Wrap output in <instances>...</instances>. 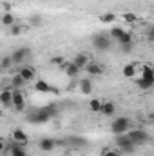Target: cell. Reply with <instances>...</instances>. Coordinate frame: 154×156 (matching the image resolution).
Returning a JSON list of instances; mask_svg holds the SVG:
<instances>
[{
    "label": "cell",
    "instance_id": "6da1fadb",
    "mask_svg": "<svg viewBox=\"0 0 154 156\" xmlns=\"http://www.w3.org/2000/svg\"><path fill=\"white\" fill-rule=\"evenodd\" d=\"M125 134L129 136V140H131L136 147H138V145H143V144H147V142L151 140L149 133H147V131H143V129H129Z\"/></svg>",
    "mask_w": 154,
    "mask_h": 156
},
{
    "label": "cell",
    "instance_id": "7a4b0ae2",
    "mask_svg": "<svg viewBox=\"0 0 154 156\" xmlns=\"http://www.w3.org/2000/svg\"><path fill=\"white\" fill-rule=\"evenodd\" d=\"M129 129H131V120H129L127 116L116 118L114 122L111 123V131H113V134H116V136H120V134H125Z\"/></svg>",
    "mask_w": 154,
    "mask_h": 156
},
{
    "label": "cell",
    "instance_id": "3957f363",
    "mask_svg": "<svg viewBox=\"0 0 154 156\" xmlns=\"http://www.w3.org/2000/svg\"><path fill=\"white\" fill-rule=\"evenodd\" d=\"M116 147H118V151H121L123 154H132V153L136 151V145L129 140L127 134H120V136L116 138Z\"/></svg>",
    "mask_w": 154,
    "mask_h": 156
},
{
    "label": "cell",
    "instance_id": "277c9868",
    "mask_svg": "<svg viewBox=\"0 0 154 156\" xmlns=\"http://www.w3.org/2000/svg\"><path fill=\"white\" fill-rule=\"evenodd\" d=\"M51 120V116L44 111V107H38V109H33L29 115H27V122L29 123H38V125H44Z\"/></svg>",
    "mask_w": 154,
    "mask_h": 156
},
{
    "label": "cell",
    "instance_id": "5b68a950",
    "mask_svg": "<svg viewBox=\"0 0 154 156\" xmlns=\"http://www.w3.org/2000/svg\"><path fill=\"white\" fill-rule=\"evenodd\" d=\"M93 45H94V49L96 51H107L109 47H111V38H109V35L107 33H100V35H94V38H93Z\"/></svg>",
    "mask_w": 154,
    "mask_h": 156
},
{
    "label": "cell",
    "instance_id": "8992f818",
    "mask_svg": "<svg viewBox=\"0 0 154 156\" xmlns=\"http://www.w3.org/2000/svg\"><path fill=\"white\" fill-rule=\"evenodd\" d=\"M13 89V87H11ZM11 107L15 109V111H24L26 109V98H24V93H22V89H13V104H11Z\"/></svg>",
    "mask_w": 154,
    "mask_h": 156
},
{
    "label": "cell",
    "instance_id": "52a82bcc",
    "mask_svg": "<svg viewBox=\"0 0 154 156\" xmlns=\"http://www.w3.org/2000/svg\"><path fill=\"white\" fill-rule=\"evenodd\" d=\"M11 136H13V144L22 145V147H26V145H27V142H29V136L26 134V131H24V129H15Z\"/></svg>",
    "mask_w": 154,
    "mask_h": 156
},
{
    "label": "cell",
    "instance_id": "ba28073f",
    "mask_svg": "<svg viewBox=\"0 0 154 156\" xmlns=\"http://www.w3.org/2000/svg\"><path fill=\"white\" fill-rule=\"evenodd\" d=\"M0 104L4 107H11V104H13V89L11 87H4L0 91Z\"/></svg>",
    "mask_w": 154,
    "mask_h": 156
},
{
    "label": "cell",
    "instance_id": "9c48e42d",
    "mask_svg": "<svg viewBox=\"0 0 154 156\" xmlns=\"http://www.w3.org/2000/svg\"><path fill=\"white\" fill-rule=\"evenodd\" d=\"M27 56H29V49H27V47H18V49H15V53L11 55L13 64H22Z\"/></svg>",
    "mask_w": 154,
    "mask_h": 156
},
{
    "label": "cell",
    "instance_id": "30bf717a",
    "mask_svg": "<svg viewBox=\"0 0 154 156\" xmlns=\"http://www.w3.org/2000/svg\"><path fill=\"white\" fill-rule=\"evenodd\" d=\"M83 69L87 71L89 76H102V75H103V67H102L98 62H89Z\"/></svg>",
    "mask_w": 154,
    "mask_h": 156
},
{
    "label": "cell",
    "instance_id": "8fae6325",
    "mask_svg": "<svg viewBox=\"0 0 154 156\" xmlns=\"http://www.w3.org/2000/svg\"><path fill=\"white\" fill-rule=\"evenodd\" d=\"M78 89L82 94H91L93 93V82L91 78H80L78 80Z\"/></svg>",
    "mask_w": 154,
    "mask_h": 156
},
{
    "label": "cell",
    "instance_id": "7c38bea8",
    "mask_svg": "<svg viewBox=\"0 0 154 156\" xmlns=\"http://www.w3.org/2000/svg\"><path fill=\"white\" fill-rule=\"evenodd\" d=\"M35 89H37L38 93H53V94H56V93H58V89H56V87H53V85H49L45 80H38V82L35 83Z\"/></svg>",
    "mask_w": 154,
    "mask_h": 156
},
{
    "label": "cell",
    "instance_id": "4fadbf2b",
    "mask_svg": "<svg viewBox=\"0 0 154 156\" xmlns=\"http://www.w3.org/2000/svg\"><path fill=\"white\" fill-rule=\"evenodd\" d=\"M140 78L154 85V69L149 66V64H143V66H142V76Z\"/></svg>",
    "mask_w": 154,
    "mask_h": 156
},
{
    "label": "cell",
    "instance_id": "5bb4252c",
    "mask_svg": "<svg viewBox=\"0 0 154 156\" xmlns=\"http://www.w3.org/2000/svg\"><path fill=\"white\" fill-rule=\"evenodd\" d=\"M71 62H73V64L76 66L80 71H82V69H83V67H85V66H87V64H89L91 60H89V56H87L85 53H78V55L75 56V58H73V60H71Z\"/></svg>",
    "mask_w": 154,
    "mask_h": 156
},
{
    "label": "cell",
    "instance_id": "9a60e30c",
    "mask_svg": "<svg viewBox=\"0 0 154 156\" xmlns=\"http://www.w3.org/2000/svg\"><path fill=\"white\" fill-rule=\"evenodd\" d=\"M18 75L24 78V82H31V80H35V69L29 66H22L18 69Z\"/></svg>",
    "mask_w": 154,
    "mask_h": 156
},
{
    "label": "cell",
    "instance_id": "2e32d148",
    "mask_svg": "<svg viewBox=\"0 0 154 156\" xmlns=\"http://www.w3.org/2000/svg\"><path fill=\"white\" fill-rule=\"evenodd\" d=\"M62 67H64V71L67 73V76L69 78H78V75H80V69H78L73 62H64Z\"/></svg>",
    "mask_w": 154,
    "mask_h": 156
},
{
    "label": "cell",
    "instance_id": "e0dca14e",
    "mask_svg": "<svg viewBox=\"0 0 154 156\" xmlns=\"http://www.w3.org/2000/svg\"><path fill=\"white\" fill-rule=\"evenodd\" d=\"M7 151H9V154H11V156H27L26 147H22V145H16V144H11V145H7Z\"/></svg>",
    "mask_w": 154,
    "mask_h": 156
},
{
    "label": "cell",
    "instance_id": "ac0fdd59",
    "mask_svg": "<svg viewBox=\"0 0 154 156\" xmlns=\"http://www.w3.org/2000/svg\"><path fill=\"white\" fill-rule=\"evenodd\" d=\"M54 145H56V142H54L53 138H44V140H40V151H44V153H51V151L54 149Z\"/></svg>",
    "mask_w": 154,
    "mask_h": 156
},
{
    "label": "cell",
    "instance_id": "d6986e66",
    "mask_svg": "<svg viewBox=\"0 0 154 156\" xmlns=\"http://www.w3.org/2000/svg\"><path fill=\"white\" fill-rule=\"evenodd\" d=\"M116 111V105L113 102H102V109H100V113L103 115V116H113Z\"/></svg>",
    "mask_w": 154,
    "mask_h": 156
},
{
    "label": "cell",
    "instance_id": "ffe728a7",
    "mask_svg": "<svg viewBox=\"0 0 154 156\" xmlns=\"http://www.w3.org/2000/svg\"><path fill=\"white\" fill-rule=\"evenodd\" d=\"M138 73V67H136V62H131L123 67V76L125 78H134Z\"/></svg>",
    "mask_w": 154,
    "mask_h": 156
},
{
    "label": "cell",
    "instance_id": "44dd1931",
    "mask_svg": "<svg viewBox=\"0 0 154 156\" xmlns=\"http://www.w3.org/2000/svg\"><path fill=\"white\" fill-rule=\"evenodd\" d=\"M13 66H15V64H13L11 55L2 56V60H0V71H5V69H9V67H13Z\"/></svg>",
    "mask_w": 154,
    "mask_h": 156
},
{
    "label": "cell",
    "instance_id": "7402d4cb",
    "mask_svg": "<svg viewBox=\"0 0 154 156\" xmlns=\"http://www.w3.org/2000/svg\"><path fill=\"white\" fill-rule=\"evenodd\" d=\"M0 22H2V26L11 27V26L15 24V16H13V13H4V15H2V18H0Z\"/></svg>",
    "mask_w": 154,
    "mask_h": 156
},
{
    "label": "cell",
    "instance_id": "603a6c76",
    "mask_svg": "<svg viewBox=\"0 0 154 156\" xmlns=\"http://www.w3.org/2000/svg\"><path fill=\"white\" fill-rule=\"evenodd\" d=\"M11 83H13V89H22V87L26 85L24 78L20 76L18 73H16V75H13V78H11Z\"/></svg>",
    "mask_w": 154,
    "mask_h": 156
},
{
    "label": "cell",
    "instance_id": "cb8c5ba5",
    "mask_svg": "<svg viewBox=\"0 0 154 156\" xmlns=\"http://www.w3.org/2000/svg\"><path fill=\"white\" fill-rule=\"evenodd\" d=\"M114 20H116L114 13H103V15H100V22L102 24H113Z\"/></svg>",
    "mask_w": 154,
    "mask_h": 156
},
{
    "label": "cell",
    "instance_id": "d4e9b609",
    "mask_svg": "<svg viewBox=\"0 0 154 156\" xmlns=\"http://www.w3.org/2000/svg\"><path fill=\"white\" fill-rule=\"evenodd\" d=\"M89 109H91L93 113H100V109H102V100L93 98V100L89 102Z\"/></svg>",
    "mask_w": 154,
    "mask_h": 156
},
{
    "label": "cell",
    "instance_id": "484cf974",
    "mask_svg": "<svg viewBox=\"0 0 154 156\" xmlns=\"http://www.w3.org/2000/svg\"><path fill=\"white\" fill-rule=\"evenodd\" d=\"M123 33H125V29H121V27H113V29H111V33H109V35H111L109 38H111V40H120Z\"/></svg>",
    "mask_w": 154,
    "mask_h": 156
},
{
    "label": "cell",
    "instance_id": "4316f807",
    "mask_svg": "<svg viewBox=\"0 0 154 156\" xmlns=\"http://www.w3.org/2000/svg\"><path fill=\"white\" fill-rule=\"evenodd\" d=\"M123 20H125L127 24H134V22L138 20V16H136L134 13H131V11H127V13H123Z\"/></svg>",
    "mask_w": 154,
    "mask_h": 156
},
{
    "label": "cell",
    "instance_id": "83f0119b",
    "mask_svg": "<svg viewBox=\"0 0 154 156\" xmlns=\"http://www.w3.org/2000/svg\"><path fill=\"white\" fill-rule=\"evenodd\" d=\"M22 31H24V27H22V26H18V24H13V26L9 27V35H13V37H18Z\"/></svg>",
    "mask_w": 154,
    "mask_h": 156
},
{
    "label": "cell",
    "instance_id": "f1b7e54d",
    "mask_svg": "<svg viewBox=\"0 0 154 156\" xmlns=\"http://www.w3.org/2000/svg\"><path fill=\"white\" fill-rule=\"evenodd\" d=\"M44 111L49 115V116H56V113H58V109H56V105H53V104H49V105H44Z\"/></svg>",
    "mask_w": 154,
    "mask_h": 156
},
{
    "label": "cell",
    "instance_id": "f546056e",
    "mask_svg": "<svg viewBox=\"0 0 154 156\" xmlns=\"http://www.w3.org/2000/svg\"><path fill=\"white\" fill-rule=\"evenodd\" d=\"M120 44H129V42H132V35L129 33V31H125L123 35H121V38L118 40Z\"/></svg>",
    "mask_w": 154,
    "mask_h": 156
},
{
    "label": "cell",
    "instance_id": "4dcf8cb0",
    "mask_svg": "<svg viewBox=\"0 0 154 156\" xmlns=\"http://www.w3.org/2000/svg\"><path fill=\"white\" fill-rule=\"evenodd\" d=\"M102 156H120V151H114V149L105 147V149L102 151Z\"/></svg>",
    "mask_w": 154,
    "mask_h": 156
},
{
    "label": "cell",
    "instance_id": "1f68e13d",
    "mask_svg": "<svg viewBox=\"0 0 154 156\" xmlns=\"http://www.w3.org/2000/svg\"><path fill=\"white\" fill-rule=\"evenodd\" d=\"M29 24H31V26H40V24H42V18H40L38 15H33V16L29 18Z\"/></svg>",
    "mask_w": 154,
    "mask_h": 156
},
{
    "label": "cell",
    "instance_id": "d6a6232c",
    "mask_svg": "<svg viewBox=\"0 0 154 156\" xmlns=\"http://www.w3.org/2000/svg\"><path fill=\"white\" fill-rule=\"evenodd\" d=\"M69 142H71V144H75V145H85V144H87V142H85L83 138H75V136H73V138H71Z\"/></svg>",
    "mask_w": 154,
    "mask_h": 156
},
{
    "label": "cell",
    "instance_id": "836d02e7",
    "mask_svg": "<svg viewBox=\"0 0 154 156\" xmlns=\"http://www.w3.org/2000/svg\"><path fill=\"white\" fill-rule=\"evenodd\" d=\"M121 45V51L123 53H131L132 51V42H129V44H120Z\"/></svg>",
    "mask_w": 154,
    "mask_h": 156
},
{
    "label": "cell",
    "instance_id": "e575fe53",
    "mask_svg": "<svg viewBox=\"0 0 154 156\" xmlns=\"http://www.w3.org/2000/svg\"><path fill=\"white\" fill-rule=\"evenodd\" d=\"M4 153H7V144L4 140H0V154H4Z\"/></svg>",
    "mask_w": 154,
    "mask_h": 156
},
{
    "label": "cell",
    "instance_id": "d590c367",
    "mask_svg": "<svg viewBox=\"0 0 154 156\" xmlns=\"http://www.w3.org/2000/svg\"><path fill=\"white\" fill-rule=\"evenodd\" d=\"M11 7H13V5H11L9 2H5V4H4V11H5V13H11Z\"/></svg>",
    "mask_w": 154,
    "mask_h": 156
}]
</instances>
